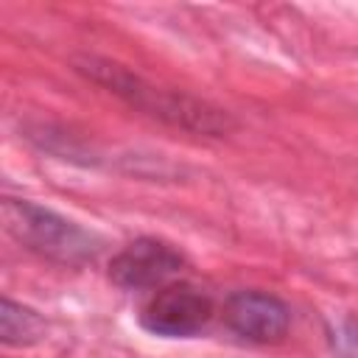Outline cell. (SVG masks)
Masks as SVG:
<instances>
[{
    "label": "cell",
    "mask_w": 358,
    "mask_h": 358,
    "mask_svg": "<svg viewBox=\"0 0 358 358\" xmlns=\"http://www.w3.org/2000/svg\"><path fill=\"white\" fill-rule=\"evenodd\" d=\"M73 70L78 76H84L87 81H92L95 87L106 90L109 95L120 98L126 106H131L171 129L199 134V137H224L235 129V117L227 109H221L204 98H196L190 92L159 87L115 59L81 53L73 59Z\"/></svg>",
    "instance_id": "1"
},
{
    "label": "cell",
    "mask_w": 358,
    "mask_h": 358,
    "mask_svg": "<svg viewBox=\"0 0 358 358\" xmlns=\"http://www.w3.org/2000/svg\"><path fill=\"white\" fill-rule=\"evenodd\" d=\"M3 227L22 249L64 268L92 266L103 252L92 229L28 199H3Z\"/></svg>",
    "instance_id": "2"
},
{
    "label": "cell",
    "mask_w": 358,
    "mask_h": 358,
    "mask_svg": "<svg viewBox=\"0 0 358 358\" xmlns=\"http://www.w3.org/2000/svg\"><path fill=\"white\" fill-rule=\"evenodd\" d=\"M213 296L190 282L162 285L140 310V324L159 338H193L213 319Z\"/></svg>",
    "instance_id": "3"
},
{
    "label": "cell",
    "mask_w": 358,
    "mask_h": 358,
    "mask_svg": "<svg viewBox=\"0 0 358 358\" xmlns=\"http://www.w3.org/2000/svg\"><path fill=\"white\" fill-rule=\"evenodd\" d=\"M185 268V255L162 238H134L109 260V280L123 291L162 288Z\"/></svg>",
    "instance_id": "4"
},
{
    "label": "cell",
    "mask_w": 358,
    "mask_h": 358,
    "mask_svg": "<svg viewBox=\"0 0 358 358\" xmlns=\"http://www.w3.org/2000/svg\"><path fill=\"white\" fill-rule=\"evenodd\" d=\"M224 324L249 344H277L291 330V308L268 291L241 288L224 299Z\"/></svg>",
    "instance_id": "5"
},
{
    "label": "cell",
    "mask_w": 358,
    "mask_h": 358,
    "mask_svg": "<svg viewBox=\"0 0 358 358\" xmlns=\"http://www.w3.org/2000/svg\"><path fill=\"white\" fill-rule=\"evenodd\" d=\"M48 336V319L11 296L0 299V341L6 347H34Z\"/></svg>",
    "instance_id": "6"
},
{
    "label": "cell",
    "mask_w": 358,
    "mask_h": 358,
    "mask_svg": "<svg viewBox=\"0 0 358 358\" xmlns=\"http://www.w3.org/2000/svg\"><path fill=\"white\" fill-rule=\"evenodd\" d=\"M330 341H333V350L341 358H358V322L355 319H341L330 330Z\"/></svg>",
    "instance_id": "7"
}]
</instances>
